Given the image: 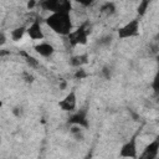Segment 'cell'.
I'll use <instances>...</instances> for the list:
<instances>
[{
    "label": "cell",
    "mask_w": 159,
    "mask_h": 159,
    "mask_svg": "<svg viewBox=\"0 0 159 159\" xmlns=\"http://www.w3.org/2000/svg\"><path fill=\"white\" fill-rule=\"evenodd\" d=\"M46 24L52 31L62 36H67L72 31V21L70 17V12L67 11L52 12L46 19Z\"/></svg>",
    "instance_id": "cell-1"
},
{
    "label": "cell",
    "mask_w": 159,
    "mask_h": 159,
    "mask_svg": "<svg viewBox=\"0 0 159 159\" xmlns=\"http://www.w3.org/2000/svg\"><path fill=\"white\" fill-rule=\"evenodd\" d=\"M89 32H91V26H88V24L84 22L80 27H77L75 31H71L67 35V37H68V41L72 46L84 45L87 42V36Z\"/></svg>",
    "instance_id": "cell-2"
},
{
    "label": "cell",
    "mask_w": 159,
    "mask_h": 159,
    "mask_svg": "<svg viewBox=\"0 0 159 159\" xmlns=\"http://www.w3.org/2000/svg\"><path fill=\"white\" fill-rule=\"evenodd\" d=\"M41 6L51 12L71 10V0H41Z\"/></svg>",
    "instance_id": "cell-3"
},
{
    "label": "cell",
    "mask_w": 159,
    "mask_h": 159,
    "mask_svg": "<svg viewBox=\"0 0 159 159\" xmlns=\"http://www.w3.org/2000/svg\"><path fill=\"white\" fill-rule=\"evenodd\" d=\"M139 34V20L133 19L122 27L118 29V37L119 39H129L137 36Z\"/></svg>",
    "instance_id": "cell-4"
},
{
    "label": "cell",
    "mask_w": 159,
    "mask_h": 159,
    "mask_svg": "<svg viewBox=\"0 0 159 159\" xmlns=\"http://www.w3.org/2000/svg\"><path fill=\"white\" fill-rule=\"evenodd\" d=\"M76 104H77L76 93H75V91H71L70 93L66 94V97L62 101H60L58 107L65 112H73L76 108Z\"/></svg>",
    "instance_id": "cell-5"
},
{
    "label": "cell",
    "mask_w": 159,
    "mask_h": 159,
    "mask_svg": "<svg viewBox=\"0 0 159 159\" xmlns=\"http://www.w3.org/2000/svg\"><path fill=\"white\" fill-rule=\"evenodd\" d=\"M119 155L124 157V158H137V138H135V135L132 137L122 147Z\"/></svg>",
    "instance_id": "cell-6"
},
{
    "label": "cell",
    "mask_w": 159,
    "mask_h": 159,
    "mask_svg": "<svg viewBox=\"0 0 159 159\" xmlns=\"http://www.w3.org/2000/svg\"><path fill=\"white\" fill-rule=\"evenodd\" d=\"M158 152H159V137L155 138L153 142H150L145 147V149L142 153L140 158L142 159H154V158L158 157Z\"/></svg>",
    "instance_id": "cell-7"
},
{
    "label": "cell",
    "mask_w": 159,
    "mask_h": 159,
    "mask_svg": "<svg viewBox=\"0 0 159 159\" xmlns=\"http://www.w3.org/2000/svg\"><path fill=\"white\" fill-rule=\"evenodd\" d=\"M27 34L32 40H42L43 39V32H42V29H41L40 20H35L27 27Z\"/></svg>",
    "instance_id": "cell-8"
},
{
    "label": "cell",
    "mask_w": 159,
    "mask_h": 159,
    "mask_svg": "<svg viewBox=\"0 0 159 159\" xmlns=\"http://www.w3.org/2000/svg\"><path fill=\"white\" fill-rule=\"evenodd\" d=\"M86 114H87V111H86V109L78 111L77 113H75L73 116L70 117L68 123H70V124H80L81 127L87 128V127H88V120H87V118H86Z\"/></svg>",
    "instance_id": "cell-9"
},
{
    "label": "cell",
    "mask_w": 159,
    "mask_h": 159,
    "mask_svg": "<svg viewBox=\"0 0 159 159\" xmlns=\"http://www.w3.org/2000/svg\"><path fill=\"white\" fill-rule=\"evenodd\" d=\"M35 50L39 55H41L43 57H50L53 53V46L51 43H47V42H41V43L36 45Z\"/></svg>",
    "instance_id": "cell-10"
},
{
    "label": "cell",
    "mask_w": 159,
    "mask_h": 159,
    "mask_svg": "<svg viewBox=\"0 0 159 159\" xmlns=\"http://www.w3.org/2000/svg\"><path fill=\"white\" fill-rule=\"evenodd\" d=\"M87 61H88V56L87 55H77V56H73L70 62L75 67H81L82 65L87 63Z\"/></svg>",
    "instance_id": "cell-11"
},
{
    "label": "cell",
    "mask_w": 159,
    "mask_h": 159,
    "mask_svg": "<svg viewBox=\"0 0 159 159\" xmlns=\"http://www.w3.org/2000/svg\"><path fill=\"white\" fill-rule=\"evenodd\" d=\"M25 31H27V30H26L24 26H20V27L14 29V30L11 31V39H12L14 41H19V40H21L22 36H24V34H25Z\"/></svg>",
    "instance_id": "cell-12"
},
{
    "label": "cell",
    "mask_w": 159,
    "mask_h": 159,
    "mask_svg": "<svg viewBox=\"0 0 159 159\" xmlns=\"http://www.w3.org/2000/svg\"><path fill=\"white\" fill-rule=\"evenodd\" d=\"M116 11V6L113 2H106L101 6V12L106 14V15H113Z\"/></svg>",
    "instance_id": "cell-13"
},
{
    "label": "cell",
    "mask_w": 159,
    "mask_h": 159,
    "mask_svg": "<svg viewBox=\"0 0 159 159\" xmlns=\"http://www.w3.org/2000/svg\"><path fill=\"white\" fill-rule=\"evenodd\" d=\"M149 2H150V0H142L139 2L138 7H137V12H138L139 16H143L145 14V11H147V9L149 6Z\"/></svg>",
    "instance_id": "cell-14"
},
{
    "label": "cell",
    "mask_w": 159,
    "mask_h": 159,
    "mask_svg": "<svg viewBox=\"0 0 159 159\" xmlns=\"http://www.w3.org/2000/svg\"><path fill=\"white\" fill-rule=\"evenodd\" d=\"M24 56L26 57V62H27V65H29L30 67H32V68L39 67V61H37V60H35L34 57H31V56H29V55H26V53H24Z\"/></svg>",
    "instance_id": "cell-15"
},
{
    "label": "cell",
    "mask_w": 159,
    "mask_h": 159,
    "mask_svg": "<svg viewBox=\"0 0 159 159\" xmlns=\"http://www.w3.org/2000/svg\"><path fill=\"white\" fill-rule=\"evenodd\" d=\"M152 87H153V89H154L155 92L159 93V71L157 72V75H155V77H154V80H153Z\"/></svg>",
    "instance_id": "cell-16"
},
{
    "label": "cell",
    "mask_w": 159,
    "mask_h": 159,
    "mask_svg": "<svg viewBox=\"0 0 159 159\" xmlns=\"http://www.w3.org/2000/svg\"><path fill=\"white\" fill-rule=\"evenodd\" d=\"M111 41H112V36H104V37H102V39L98 41V43H99V45H109Z\"/></svg>",
    "instance_id": "cell-17"
},
{
    "label": "cell",
    "mask_w": 159,
    "mask_h": 159,
    "mask_svg": "<svg viewBox=\"0 0 159 159\" xmlns=\"http://www.w3.org/2000/svg\"><path fill=\"white\" fill-rule=\"evenodd\" d=\"M75 77H76V78H80V80H82V78L87 77V73L84 72V70H78V71L75 73Z\"/></svg>",
    "instance_id": "cell-18"
},
{
    "label": "cell",
    "mask_w": 159,
    "mask_h": 159,
    "mask_svg": "<svg viewBox=\"0 0 159 159\" xmlns=\"http://www.w3.org/2000/svg\"><path fill=\"white\" fill-rule=\"evenodd\" d=\"M73 1L81 4V5H83V6H89V5L93 2V0H73Z\"/></svg>",
    "instance_id": "cell-19"
},
{
    "label": "cell",
    "mask_w": 159,
    "mask_h": 159,
    "mask_svg": "<svg viewBox=\"0 0 159 159\" xmlns=\"http://www.w3.org/2000/svg\"><path fill=\"white\" fill-rule=\"evenodd\" d=\"M24 78H25V81H26V82H30V83L34 81L32 75H30V73H27V72H24Z\"/></svg>",
    "instance_id": "cell-20"
},
{
    "label": "cell",
    "mask_w": 159,
    "mask_h": 159,
    "mask_svg": "<svg viewBox=\"0 0 159 159\" xmlns=\"http://www.w3.org/2000/svg\"><path fill=\"white\" fill-rule=\"evenodd\" d=\"M102 72L104 73V76H106L107 78H109V77H111V71H109V68H108V67H104V68L102 70Z\"/></svg>",
    "instance_id": "cell-21"
},
{
    "label": "cell",
    "mask_w": 159,
    "mask_h": 159,
    "mask_svg": "<svg viewBox=\"0 0 159 159\" xmlns=\"http://www.w3.org/2000/svg\"><path fill=\"white\" fill-rule=\"evenodd\" d=\"M35 5H36V0H30L27 2V9H32Z\"/></svg>",
    "instance_id": "cell-22"
},
{
    "label": "cell",
    "mask_w": 159,
    "mask_h": 159,
    "mask_svg": "<svg viewBox=\"0 0 159 159\" xmlns=\"http://www.w3.org/2000/svg\"><path fill=\"white\" fill-rule=\"evenodd\" d=\"M19 109H20V108H14V111H12V112H14V114H15V116H17V117L21 114V111H19Z\"/></svg>",
    "instance_id": "cell-23"
},
{
    "label": "cell",
    "mask_w": 159,
    "mask_h": 159,
    "mask_svg": "<svg viewBox=\"0 0 159 159\" xmlns=\"http://www.w3.org/2000/svg\"><path fill=\"white\" fill-rule=\"evenodd\" d=\"M0 39H1V41H0V42H1V45H4V43H5V36H4V34H2V32H1V37H0Z\"/></svg>",
    "instance_id": "cell-24"
},
{
    "label": "cell",
    "mask_w": 159,
    "mask_h": 159,
    "mask_svg": "<svg viewBox=\"0 0 159 159\" xmlns=\"http://www.w3.org/2000/svg\"><path fill=\"white\" fill-rule=\"evenodd\" d=\"M65 87H66V82H62V83H61V86H60V88H61V89H63Z\"/></svg>",
    "instance_id": "cell-25"
},
{
    "label": "cell",
    "mask_w": 159,
    "mask_h": 159,
    "mask_svg": "<svg viewBox=\"0 0 159 159\" xmlns=\"http://www.w3.org/2000/svg\"><path fill=\"white\" fill-rule=\"evenodd\" d=\"M157 37H158V39H159V35H158V36H157Z\"/></svg>",
    "instance_id": "cell-26"
}]
</instances>
